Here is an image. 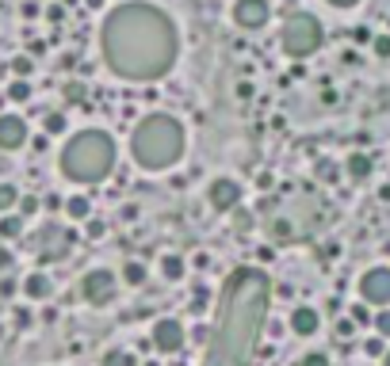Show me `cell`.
<instances>
[{"label":"cell","instance_id":"obj_1","mask_svg":"<svg viewBox=\"0 0 390 366\" xmlns=\"http://www.w3.org/2000/svg\"><path fill=\"white\" fill-rule=\"evenodd\" d=\"M180 34L153 4H119L104 19V57L126 81H157L176 65Z\"/></svg>","mask_w":390,"mask_h":366},{"label":"cell","instance_id":"obj_2","mask_svg":"<svg viewBox=\"0 0 390 366\" xmlns=\"http://www.w3.org/2000/svg\"><path fill=\"white\" fill-rule=\"evenodd\" d=\"M272 278L260 267H233L222 286L215 313V332L207 340L203 366H253L257 343L264 336Z\"/></svg>","mask_w":390,"mask_h":366},{"label":"cell","instance_id":"obj_3","mask_svg":"<svg viewBox=\"0 0 390 366\" xmlns=\"http://www.w3.org/2000/svg\"><path fill=\"white\" fill-rule=\"evenodd\" d=\"M184 145H188L184 126L173 119V114H150V119H142L138 130H134V141H130L134 161H138L142 168H150V172L173 168V164L184 156Z\"/></svg>","mask_w":390,"mask_h":366},{"label":"cell","instance_id":"obj_4","mask_svg":"<svg viewBox=\"0 0 390 366\" xmlns=\"http://www.w3.org/2000/svg\"><path fill=\"white\" fill-rule=\"evenodd\" d=\"M115 168V141L104 130H81L61 149V172L77 183H100Z\"/></svg>","mask_w":390,"mask_h":366},{"label":"cell","instance_id":"obj_5","mask_svg":"<svg viewBox=\"0 0 390 366\" xmlns=\"http://www.w3.org/2000/svg\"><path fill=\"white\" fill-rule=\"evenodd\" d=\"M283 50H287L291 57H310L318 46H322V23H318V16H310V12H295V16H287V23H283Z\"/></svg>","mask_w":390,"mask_h":366},{"label":"cell","instance_id":"obj_6","mask_svg":"<svg viewBox=\"0 0 390 366\" xmlns=\"http://www.w3.org/2000/svg\"><path fill=\"white\" fill-rule=\"evenodd\" d=\"M115 290H119V278L111 275L108 267L88 271V275H84V283H81L84 301H92V305H108V301L115 298Z\"/></svg>","mask_w":390,"mask_h":366},{"label":"cell","instance_id":"obj_7","mask_svg":"<svg viewBox=\"0 0 390 366\" xmlns=\"http://www.w3.org/2000/svg\"><path fill=\"white\" fill-rule=\"evenodd\" d=\"M360 298L367 305H390V267H371L360 278Z\"/></svg>","mask_w":390,"mask_h":366},{"label":"cell","instance_id":"obj_8","mask_svg":"<svg viewBox=\"0 0 390 366\" xmlns=\"http://www.w3.org/2000/svg\"><path fill=\"white\" fill-rule=\"evenodd\" d=\"M268 16H272V4L268 0H233V23L245 27V31L264 27Z\"/></svg>","mask_w":390,"mask_h":366},{"label":"cell","instance_id":"obj_9","mask_svg":"<svg viewBox=\"0 0 390 366\" xmlns=\"http://www.w3.org/2000/svg\"><path fill=\"white\" fill-rule=\"evenodd\" d=\"M150 340H153V347L157 351H165V355H176V351L184 347V325L180 321H157L153 325V332H150Z\"/></svg>","mask_w":390,"mask_h":366},{"label":"cell","instance_id":"obj_10","mask_svg":"<svg viewBox=\"0 0 390 366\" xmlns=\"http://www.w3.org/2000/svg\"><path fill=\"white\" fill-rule=\"evenodd\" d=\"M207 199H211V206H215L218 214H226V210H233V206L241 203V183L237 179H215L211 191H207Z\"/></svg>","mask_w":390,"mask_h":366},{"label":"cell","instance_id":"obj_11","mask_svg":"<svg viewBox=\"0 0 390 366\" xmlns=\"http://www.w3.org/2000/svg\"><path fill=\"white\" fill-rule=\"evenodd\" d=\"M27 141V122L19 114H0V149H19Z\"/></svg>","mask_w":390,"mask_h":366},{"label":"cell","instance_id":"obj_12","mask_svg":"<svg viewBox=\"0 0 390 366\" xmlns=\"http://www.w3.org/2000/svg\"><path fill=\"white\" fill-rule=\"evenodd\" d=\"M291 328H295V336H314L322 328V317H318L314 305H299V309L291 313Z\"/></svg>","mask_w":390,"mask_h":366},{"label":"cell","instance_id":"obj_13","mask_svg":"<svg viewBox=\"0 0 390 366\" xmlns=\"http://www.w3.org/2000/svg\"><path fill=\"white\" fill-rule=\"evenodd\" d=\"M50 290H54V283H50V275H42V271H31V275L23 278V294L35 301L50 298Z\"/></svg>","mask_w":390,"mask_h":366},{"label":"cell","instance_id":"obj_14","mask_svg":"<svg viewBox=\"0 0 390 366\" xmlns=\"http://www.w3.org/2000/svg\"><path fill=\"white\" fill-rule=\"evenodd\" d=\"M371 172H375V164H371V156H367V153H352L349 156V176L356 179V183H364Z\"/></svg>","mask_w":390,"mask_h":366},{"label":"cell","instance_id":"obj_15","mask_svg":"<svg viewBox=\"0 0 390 366\" xmlns=\"http://www.w3.org/2000/svg\"><path fill=\"white\" fill-rule=\"evenodd\" d=\"M66 210H69V218L84 221V218H88V214H92V203H88V199H84V195H73V199H69V203H66Z\"/></svg>","mask_w":390,"mask_h":366},{"label":"cell","instance_id":"obj_16","mask_svg":"<svg viewBox=\"0 0 390 366\" xmlns=\"http://www.w3.org/2000/svg\"><path fill=\"white\" fill-rule=\"evenodd\" d=\"M23 233V218H19V214H8V218H0V236H19Z\"/></svg>","mask_w":390,"mask_h":366},{"label":"cell","instance_id":"obj_17","mask_svg":"<svg viewBox=\"0 0 390 366\" xmlns=\"http://www.w3.org/2000/svg\"><path fill=\"white\" fill-rule=\"evenodd\" d=\"M161 271H165V278H184V260L180 256H165V260H161Z\"/></svg>","mask_w":390,"mask_h":366},{"label":"cell","instance_id":"obj_18","mask_svg":"<svg viewBox=\"0 0 390 366\" xmlns=\"http://www.w3.org/2000/svg\"><path fill=\"white\" fill-rule=\"evenodd\" d=\"M16 203H19V191L12 183H0V214H8Z\"/></svg>","mask_w":390,"mask_h":366},{"label":"cell","instance_id":"obj_19","mask_svg":"<svg viewBox=\"0 0 390 366\" xmlns=\"http://www.w3.org/2000/svg\"><path fill=\"white\" fill-rule=\"evenodd\" d=\"M123 283L126 286H142L146 283V267H142V263H126L123 267Z\"/></svg>","mask_w":390,"mask_h":366},{"label":"cell","instance_id":"obj_20","mask_svg":"<svg viewBox=\"0 0 390 366\" xmlns=\"http://www.w3.org/2000/svg\"><path fill=\"white\" fill-rule=\"evenodd\" d=\"M104 366H134V355L130 351H123V347H115V351L104 355Z\"/></svg>","mask_w":390,"mask_h":366},{"label":"cell","instance_id":"obj_21","mask_svg":"<svg viewBox=\"0 0 390 366\" xmlns=\"http://www.w3.org/2000/svg\"><path fill=\"white\" fill-rule=\"evenodd\" d=\"M8 99H16V103H27V99H31V84H27L23 77H19V81L8 88Z\"/></svg>","mask_w":390,"mask_h":366},{"label":"cell","instance_id":"obj_22","mask_svg":"<svg viewBox=\"0 0 390 366\" xmlns=\"http://www.w3.org/2000/svg\"><path fill=\"white\" fill-rule=\"evenodd\" d=\"M364 351L371 358H382V355H387V340H382V336H371V340L364 343Z\"/></svg>","mask_w":390,"mask_h":366},{"label":"cell","instance_id":"obj_23","mask_svg":"<svg viewBox=\"0 0 390 366\" xmlns=\"http://www.w3.org/2000/svg\"><path fill=\"white\" fill-rule=\"evenodd\" d=\"M42 126H46V134H61V130H66V114H58V111L46 114V122H42Z\"/></svg>","mask_w":390,"mask_h":366},{"label":"cell","instance_id":"obj_24","mask_svg":"<svg viewBox=\"0 0 390 366\" xmlns=\"http://www.w3.org/2000/svg\"><path fill=\"white\" fill-rule=\"evenodd\" d=\"M375 332H379L382 340H390V309H382L379 317H375Z\"/></svg>","mask_w":390,"mask_h":366},{"label":"cell","instance_id":"obj_25","mask_svg":"<svg viewBox=\"0 0 390 366\" xmlns=\"http://www.w3.org/2000/svg\"><path fill=\"white\" fill-rule=\"evenodd\" d=\"M12 69H16L19 77H27V73H31V69H35V61H31V57H27V54H19V57H12Z\"/></svg>","mask_w":390,"mask_h":366},{"label":"cell","instance_id":"obj_26","mask_svg":"<svg viewBox=\"0 0 390 366\" xmlns=\"http://www.w3.org/2000/svg\"><path fill=\"white\" fill-rule=\"evenodd\" d=\"M371 46H375V54L387 61V57H390V34H379V39H371Z\"/></svg>","mask_w":390,"mask_h":366},{"label":"cell","instance_id":"obj_27","mask_svg":"<svg viewBox=\"0 0 390 366\" xmlns=\"http://www.w3.org/2000/svg\"><path fill=\"white\" fill-rule=\"evenodd\" d=\"M299 366H329V355H322V351H310V355H302Z\"/></svg>","mask_w":390,"mask_h":366},{"label":"cell","instance_id":"obj_28","mask_svg":"<svg viewBox=\"0 0 390 366\" xmlns=\"http://www.w3.org/2000/svg\"><path fill=\"white\" fill-rule=\"evenodd\" d=\"M19 210H23V214H19V218H27V214H39V199H35V195H27V199H19Z\"/></svg>","mask_w":390,"mask_h":366},{"label":"cell","instance_id":"obj_29","mask_svg":"<svg viewBox=\"0 0 390 366\" xmlns=\"http://www.w3.org/2000/svg\"><path fill=\"white\" fill-rule=\"evenodd\" d=\"M352 325H371V313H367V305H352Z\"/></svg>","mask_w":390,"mask_h":366},{"label":"cell","instance_id":"obj_30","mask_svg":"<svg viewBox=\"0 0 390 366\" xmlns=\"http://www.w3.org/2000/svg\"><path fill=\"white\" fill-rule=\"evenodd\" d=\"M352 39L356 42H371V31H367V27H352Z\"/></svg>","mask_w":390,"mask_h":366},{"label":"cell","instance_id":"obj_31","mask_svg":"<svg viewBox=\"0 0 390 366\" xmlns=\"http://www.w3.org/2000/svg\"><path fill=\"white\" fill-rule=\"evenodd\" d=\"M8 263H12V252H8V248H0V271L8 267Z\"/></svg>","mask_w":390,"mask_h":366},{"label":"cell","instance_id":"obj_32","mask_svg":"<svg viewBox=\"0 0 390 366\" xmlns=\"http://www.w3.org/2000/svg\"><path fill=\"white\" fill-rule=\"evenodd\" d=\"M333 8H352V4H360V0H329Z\"/></svg>","mask_w":390,"mask_h":366},{"label":"cell","instance_id":"obj_33","mask_svg":"<svg viewBox=\"0 0 390 366\" xmlns=\"http://www.w3.org/2000/svg\"><path fill=\"white\" fill-rule=\"evenodd\" d=\"M84 4H88V8H100V4H104V0H84Z\"/></svg>","mask_w":390,"mask_h":366},{"label":"cell","instance_id":"obj_34","mask_svg":"<svg viewBox=\"0 0 390 366\" xmlns=\"http://www.w3.org/2000/svg\"><path fill=\"white\" fill-rule=\"evenodd\" d=\"M382 366H390V347H387V355H382Z\"/></svg>","mask_w":390,"mask_h":366}]
</instances>
